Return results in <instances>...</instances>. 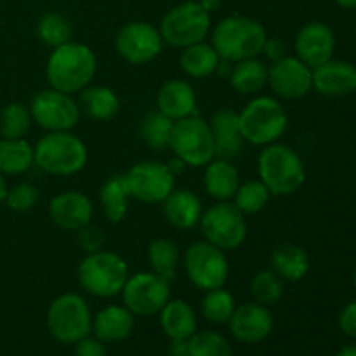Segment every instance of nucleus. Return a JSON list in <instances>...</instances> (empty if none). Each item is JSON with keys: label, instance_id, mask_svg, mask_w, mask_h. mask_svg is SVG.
I'll return each instance as SVG.
<instances>
[{"label": "nucleus", "instance_id": "f257e3e1", "mask_svg": "<svg viewBox=\"0 0 356 356\" xmlns=\"http://www.w3.org/2000/svg\"><path fill=\"white\" fill-rule=\"evenodd\" d=\"M96 72L97 58L92 49L73 40L52 49L45 65V79L49 87L72 96L89 87Z\"/></svg>", "mask_w": 356, "mask_h": 356}, {"label": "nucleus", "instance_id": "f03ea898", "mask_svg": "<svg viewBox=\"0 0 356 356\" xmlns=\"http://www.w3.org/2000/svg\"><path fill=\"white\" fill-rule=\"evenodd\" d=\"M257 176L271 197H289L305 184L306 167L294 148L273 143L264 146L257 159Z\"/></svg>", "mask_w": 356, "mask_h": 356}, {"label": "nucleus", "instance_id": "7ed1b4c3", "mask_svg": "<svg viewBox=\"0 0 356 356\" xmlns=\"http://www.w3.org/2000/svg\"><path fill=\"white\" fill-rule=\"evenodd\" d=\"M268 33L259 21L247 16H228L212 30V47L219 58L238 63L263 54Z\"/></svg>", "mask_w": 356, "mask_h": 356}, {"label": "nucleus", "instance_id": "20e7f679", "mask_svg": "<svg viewBox=\"0 0 356 356\" xmlns=\"http://www.w3.org/2000/svg\"><path fill=\"white\" fill-rule=\"evenodd\" d=\"M35 165L45 174L58 177L75 176L89 160V152L82 139L72 131L47 132L33 146Z\"/></svg>", "mask_w": 356, "mask_h": 356}, {"label": "nucleus", "instance_id": "39448f33", "mask_svg": "<svg viewBox=\"0 0 356 356\" xmlns=\"http://www.w3.org/2000/svg\"><path fill=\"white\" fill-rule=\"evenodd\" d=\"M238 124L245 143L268 146L278 143L289 127V113L273 96H254L238 111Z\"/></svg>", "mask_w": 356, "mask_h": 356}, {"label": "nucleus", "instance_id": "423d86ee", "mask_svg": "<svg viewBox=\"0 0 356 356\" xmlns=\"http://www.w3.org/2000/svg\"><path fill=\"white\" fill-rule=\"evenodd\" d=\"M129 275L131 273L124 257L104 249L87 254L80 261L76 271L83 291L103 299L122 294Z\"/></svg>", "mask_w": 356, "mask_h": 356}, {"label": "nucleus", "instance_id": "0eeeda50", "mask_svg": "<svg viewBox=\"0 0 356 356\" xmlns=\"http://www.w3.org/2000/svg\"><path fill=\"white\" fill-rule=\"evenodd\" d=\"M92 313L86 299L73 292L52 299L45 315V323L56 341L76 344L92 332Z\"/></svg>", "mask_w": 356, "mask_h": 356}, {"label": "nucleus", "instance_id": "6e6552de", "mask_svg": "<svg viewBox=\"0 0 356 356\" xmlns=\"http://www.w3.org/2000/svg\"><path fill=\"white\" fill-rule=\"evenodd\" d=\"M169 148L172 149L176 159L186 163V167H195V169L205 167L216 159V145L211 125L197 115L174 122Z\"/></svg>", "mask_w": 356, "mask_h": 356}, {"label": "nucleus", "instance_id": "1a4fd4ad", "mask_svg": "<svg viewBox=\"0 0 356 356\" xmlns=\"http://www.w3.org/2000/svg\"><path fill=\"white\" fill-rule=\"evenodd\" d=\"M211 13L200 2H183L172 7L160 23L163 42L172 47L184 49L188 45L204 42L211 31Z\"/></svg>", "mask_w": 356, "mask_h": 356}, {"label": "nucleus", "instance_id": "9d476101", "mask_svg": "<svg viewBox=\"0 0 356 356\" xmlns=\"http://www.w3.org/2000/svg\"><path fill=\"white\" fill-rule=\"evenodd\" d=\"M183 266L188 280L204 292L225 287L229 277L226 252L207 240H198L188 247L183 256Z\"/></svg>", "mask_w": 356, "mask_h": 356}, {"label": "nucleus", "instance_id": "9b49d317", "mask_svg": "<svg viewBox=\"0 0 356 356\" xmlns=\"http://www.w3.org/2000/svg\"><path fill=\"white\" fill-rule=\"evenodd\" d=\"M198 225L204 233V240L225 252L242 247L249 232L245 214H242L233 202H218L211 205L204 211Z\"/></svg>", "mask_w": 356, "mask_h": 356}, {"label": "nucleus", "instance_id": "f8f14e48", "mask_svg": "<svg viewBox=\"0 0 356 356\" xmlns=\"http://www.w3.org/2000/svg\"><path fill=\"white\" fill-rule=\"evenodd\" d=\"M170 280L155 271H139L129 275L122 289V301L136 316H152L159 315L170 301Z\"/></svg>", "mask_w": 356, "mask_h": 356}, {"label": "nucleus", "instance_id": "ddd939ff", "mask_svg": "<svg viewBox=\"0 0 356 356\" xmlns=\"http://www.w3.org/2000/svg\"><path fill=\"white\" fill-rule=\"evenodd\" d=\"M31 120L47 132L72 131L79 125L80 111L79 101L72 94L61 92L52 87L42 90L31 99Z\"/></svg>", "mask_w": 356, "mask_h": 356}, {"label": "nucleus", "instance_id": "4468645a", "mask_svg": "<svg viewBox=\"0 0 356 356\" xmlns=\"http://www.w3.org/2000/svg\"><path fill=\"white\" fill-rule=\"evenodd\" d=\"M131 198L143 204H162L176 190V176L167 163L145 160L124 174Z\"/></svg>", "mask_w": 356, "mask_h": 356}, {"label": "nucleus", "instance_id": "2eb2a0df", "mask_svg": "<svg viewBox=\"0 0 356 356\" xmlns=\"http://www.w3.org/2000/svg\"><path fill=\"white\" fill-rule=\"evenodd\" d=\"M162 35L159 28L146 21H132L124 24L115 37V49L124 61L131 65H148L163 51Z\"/></svg>", "mask_w": 356, "mask_h": 356}, {"label": "nucleus", "instance_id": "dca6fc26", "mask_svg": "<svg viewBox=\"0 0 356 356\" xmlns=\"http://www.w3.org/2000/svg\"><path fill=\"white\" fill-rule=\"evenodd\" d=\"M268 86L280 99L298 101L313 89V70L296 56H285L268 66Z\"/></svg>", "mask_w": 356, "mask_h": 356}, {"label": "nucleus", "instance_id": "f3484780", "mask_svg": "<svg viewBox=\"0 0 356 356\" xmlns=\"http://www.w3.org/2000/svg\"><path fill=\"white\" fill-rule=\"evenodd\" d=\"M296 58L301 59L309 68L330 61L336 51V33L329 24L322 21H313L305 24L296 35L294 40Z\"/></svg>", "mask_w": 356, "mask_h": 356}, {"label": "nucleus", "instance_id": "a211bd4d", "mask_svg": "<svg viewBox=\"0 0 356 356\" xmlns=\"http://www.w3.org/2000/svg\"><path fill=\"white\" fill-rule=\"evenodd\" d=\"M49 218L58 228L76 233L80 228L92 222V200L82 191H61L49 202Z\"/></svg>", "mask_w": 356, "mask_h": 356}, {"label": "nucleus", "instance_id": "6ab92c4d", "mask_svg": "<svg viewBox=\"0 0 356 356\" xmlns=\"http://www.w3.org/2000/svg\"><path fill=\"white\" fill-rule=\"evenodd\" d=\"M228 323L229 332L236 341L245 344H256L270 336L275 325V318L268 306L254 301L236 306Z\"/></svg>", "mask_w": 356, "mask_h": 356}, {"label": "nucleus", "instance_id": "aec40b11", "mask_svg": "<svg viewBox=\"0 0 356 356\" xmlns=\"http://www.w3.org/2000/svg\"><path fill=\"white\" fill-rule=\"evenodd\" d=\"M313 89L325 97H344L356 90V66L330 59L313 68Z\"/></svg>", "mask_w": 356, "mask_h": 356}, {"label": "nucleus", "instance_id": "412c9836", "mask_svg": "<svg viewBox=\"0 0 356 356\" xmlns=\"http://www.w3.org/2000/svg\"><path fill=\"white\" fill-rule=\"evenodd\" d=\"M156 110L177 122L197 115V94L188 80L170 79L156 92Z\"/></svg>", "mask_w": 356, "mask_h": 356}, {"label": "nucleus", "instance_id": "4be33fe9", "mask_svg": "<svg viewBox=\"0 0 356 356\" xmlns=\"http://www.w3.org/2000/svg\"><path fill=\"white\" fill-rule=\"evenodd\" d=\"M209 125L214 136L216 156L226 160L236 159L245 145V139L240 131L238 111H233L232 108H221L212 115Z\"/></svg>", "mask_w": 356, "mask_h": 356}, {"label": "nucleus", "instance_id": "5701e85b", "mask_svg": "<svg viewBox=\"0 0 356 356\" xmlns=\"http://www.w3.org/2000/svg\"><path fill=\"white\" fill-rule=\"evenodd\" d=\"M136 315L125 306L110 305L96 313L92 318V332L97 339L106 343H120L132 334Z\"/></svg>", "mask_w": 356, "mask_h": 356}, {"label": "nucleus", "instance_id": "b1692460", "mask_svg": "<svg viewBox=\"0 0 356 356\" xmlns=\"http://www.w3.org/2000/svg\"><path fill=\"white\" fill-rule=\"evenodd\" d=\"M162 205L167 222L177 229L195 228L204 214L200 197L190 190H174Z\"/></svg>", "mask_w": 356, "mask_h": 356}, {"label": "nucleus", "instance_id": "393cba45", "mask_svg": "<svg viewBox=\"0 0 356 356\" xmlns=\"http://www.w3.org/2000/svg\"><path fill=\"white\" fill-rule=\"evenodd\" d=\"M204 188L218 202H232L240 186V172L232 160L218 159L204 167Z\"/></svg>", "mask_w": 356, "mask_h": 356}, {"label": "nucleus", "instance_id": "a878e982", "mask_svg": "<svg viewBox=\"0 0 356 356\" xmlns=\"http://www.w3.org/2000/svg\"><path fill=\"white\" fill-rule=\"evenodd\" d=\"M80 111L97 122H108L118 115L122 101L111 87L89 86L80 92Z\"/></svg>", "mask_w": 356, "mask_h": 356}, {"label": "nucleus", "instance_id": "bb28decb", "mask_svg": "<svg viewBox=\"0 0 356 356\" xmlns=\"http://www.w3.org/2000/svg\"><path fill=\"white\" fill-rule=\"evenodd\" d=\"M271 270L284 282H299L308 275L312 263L302 247L296 243H282L271 252Z\"/></svg>", "mask_w": 356, "mask_h": 356}, {"label": "nucleus", "instance_id": "cd10ccee", "mask_svg": "<svg viewBox=\"0 0 356 356\" xmlns=\"http://www.w3.org/2000/svg\"><path fill=\"white\" fill-rule=\"evenodd\" d=\"M159 315L160 325L170 339H190L197 332V315L184 299H170Z\"/></svg>", "mask_w": 356, "mask_h": 356}, {"label": "nucleus", "instance_id": "c85d7f7f", "mask_svg": "<svg viewBox=\"0 0 356 356\" xmlns=\"http://www.w3.org/2000/svg\"><path fill=\"white\" fill-rule=\"evenodd\" d=\"M228 80L235 92L254 97L268 86V65L259 58L233 63Z\"/></svg>", "mask_w": 356, "mask_h": 356}, {"label": "nucleus", "instance_id": "c756f323", "mask_svg": "<svg viewBox=\"0 0 356 356\" xmlns=\"http://www.w3.org/2000/svg\"><path fill=\"white\" fill-rule=\"evenodd\" d=\"M219 61L221 58H219L218 51L205 40L181 49L179 66L190 79L211 76L218 70Z\"/></svg>", "mask_w": 356, "mask_h": 356}, {"label": "nucleus", "instance_id": "7c9ffc66", "mask_svg": "<svg viewBox=\"0 0 356 356\" xmlns=\"http://www.w3.org/2000/svg\"><path fill=\"white\" fill-rule=\"evenodd\" d=\"M33 165V146L26 139L0 138V172L3 176H21Z\"/></svg>", "mask_w": 356, "mask_h": 356}, {"label": "nucleus", "instance_id": "2f4dec72", "mask_svg": "<svg viewBox=\"0 0 356 356\" xmlns=\"http://www.w3.org/2000/svg\"><path fill=\"white\" fill-rule=\"evenodd\" d=\"M129 200H131V195H129L124 174L110 177V179L101 186V211H103V216L111 222V225H118V222L124 221L129 211Z\"/></svg>", "mask_w": 356, "mask_h": 356}, {"label": "nucleus", "instance_id": "473e14b6", "mask_svg": "<svg viewBox=\"0 0 356 356\" xmlns=\"http://www.w3.org/2000/svg\"><path fill=\"white\" fill-rule=\"evenodd\" d=\"M172 129L174 120L155 110L143 117L141 125H139V134L149 149H153L155 153H162L169 148Z\"/></svg>", "mask_w": 356, "mask_h": 356}, {"label": "nucleus", "instance_id": "72a5a7b5", "mask_svg": "<svg viewBox=\"0 0 356 356\" xmlns=\"http://www.w3.org/2000/svg\"><path fill=\"white\" fill-rule=\"evenodd\" d=\"M148 261L152 271L162 275L167 280H172L181 263L179 249L172 240L156 238L148 247Z\"/></svg>", "mask_w": 356, "mask_h": 356}, {"label": "nucleus", "instance_id": "f704fd0d", "mask_svg": "<svg viewBox=\"0 0 356 356\" xmlns=\"http://www.w3.org/2000/svg\"><path fill=\"white\" fill-rule=\"evenodd\" d=\"M236 308L235 298L232 292L225 287L212 289V291L205 292L204 299H202V315L207 322L214 323V325H222L228 323L232 318L233 312Z\"/></svg>", "mask_w": 356, "mask_h": 356}, {"label": "nucleus", "instance_id": "c9c22d12", "mask_svg": "<svg viewBox=\"0 0 356 356\" xmlns=\"http://www.w3.org/2000/svg\"><path fill=\"white\" fill-rule=\"evenodd\" d=\"M37 35L45 45H49L51 49H56L72 40L73 30L70 21L63 14L51 10V13H45L38 19Z\"/></svg>", "mask_w": 356, "mask_h": 356}, {"label": "nucleus", "instance_id": "e433bc0d", "mask_svg": "<svg viewBox=\"0 0 356 356\" xmlns=\"http://www.w3.org/2000/svg\"><path fill=\"white\" fill-rule=\"evenodd\" d=\"M270 190L259 179H250L247 183H240L232 202L242 214L250 216L263 211L268 202H270Z\"/></svg>", "mask_w": 356, "mask_h": 356}, {"label": "nucleus", "instance_id": "4c0bfd02", "mask_svg": "<svg viewBox=\"0 0 356 356\" xmlns=\"http://www.w3.org/2000/svg\"><path fill=\"white\" fill-rule=\"evenodd\" d=\"M30 108L23 103H9L0 110V136L9 139L24 138L31 127Z\"/></svg>", "mask_w": 356, "mask_h": 356}, {"label": "nucleus", "instance_id": "58836bf2", "mask_svg": "<svg viewBox=\"0 0 356 356\" xmlns=\"http://www.w3.org/2000/svg\"><path fill=\"white\" fill-rule=\"evenodd\" d=\"M254 301L263 306H275L284 296V280L273 270H261L250 280Z\"/></svg>", "mask_w": 356, "mask_h": 356}, {"label": "nucleus", "instance_id": "ea45409f", "mask_svg": "<svg viewBox=\"0 0 356 356\" xmlns=\"http://www.w3.org/2000/svg\"><path fill=\"white\" fill-rule=\"evenodd\" d=\"M190 356H233V348L225 336L214 330L195 332L188 339Z\"/></svg>", "mask_w": 356, "mask_h": 356}, {"label": "nucleus", "instance_id": "a19ab883", "mask_svg": "<svg viewBox=\"0 0 356 356\" xmlns=\"http://www.w3.org/2000/svg\"><path fill=\"white\" fill-rule=\"evenodd\" d=\"M40 193H38V188L33 183H23L14 184L13 188L7 190V197L3 204L14 212H28L37 205Z\"/></svg>", "mask_w": 356, "mask_h": 356}, {"label": "nucleus", "instance_id": "79ce46f5", "mask_svg": "<svg viewBox=\"0 0 356 356\" xmlns=\"http://www.w3.org/2000/svg\"><path fill=\"white\" fill-rule=\"evenodd\" d=\"M76 240H79V245L82 247V250H86L87 254L103 250L104 243H106V236H104L103 229L99 226L92 225V222H89V225L76 232Z\"/></svg>", "mask_w": 356, "mask_h": 356}, {"label": "nucleus", "instance_id": "37998d69", "mask_svg": "<svg viewBox=\"0 0 356 356\" xmlns=\"http://www.w3.org/2000/svg\"><path fill=\"white\" fill-rule=\"evenodd\" d=\"M75 356H108V351L103 341L87 336L75 344Z\"/></svg>", "mask_w": 356, "mask_h": 356}, {"label": "nucleus", "instance_id": "c03bdc74", "mask_svg": "<svg viewBox=\"0 0 356 356\" xmlns=\"http://www.w3.org/2000/svg\"><path fill=\"white\" fill-rule=\"evenodd\" d=\"M339 329L343 330L346 336L355 337L356 339V299L348 302L339 313Z\"/></svg>", "mask_w": 356, "mask_h": 356}, {"label": "nucleus", "instance_id": "a18cd8bd", "mask_svg": "<svg viewBox=\"0 0 356 356\" xmlns=\"http://www.w3.org/2000/svg\"><path fill=\"white\" fill-rule=\"evenodd\" d=\"M263 54L266 56L268 59H270L271 63L278 61V59L285 58L287 54V44H285L282 38L278 37H273L266 38V42H264V47H263Z\"/></svg>", "mask_w": 356, "mask_h": 356}, {"label": "nucleus", "instance_id": "49530a36", "mask_svg": "<svg viewBox=\"0 0 356 356\" xmlns=\"http://www.w3.org/2000/svg\"><path fill=\"white\" fill-rule=\"evenodd\" d=\"M170 356H190V344L188 339H170Z\"/></svg>", "mask_w": 356, "mask_h": 356}, {"label": "nucleus", "instance_id": "de8ad7c7", "mask_svg": "<svg viewBox=\"0 0 356 356\" xmlns=\"http://www.w3.org/2000/svg\"><path fill=\"white\" fill-rule=\"evenodd\" d=\"M167 165H169V169L172 170V174L174 176H179V174H183L184 172V169H186V163L184 162H181L179 159H176V156H174L172 160H170L169 163H167Z\"/></svg>", "mask_w": 356, "mask_h": 356}, {"label": "nucleus", "instance_id": "09e8293b", "mask_svg": "<svg viewBox=\"0 0 356 356\" xmlns=\"http://www.w3.org/2000/svg\"><path fill=\"white\" fill-rule=\"evenodd\" d=\"M198 2H200V6L204 7L207 13H212V10H216L221 6V0H198Z\"/></svg>", "mask_w": 356, "mask_h": 356}, {"label": "nucleus", "instance_id": "8fccbe9b", "mask_svg": "<svg viewBox=\"0 0 356 356\" xmlns=\"http://www.w3.org/2000/svg\"><path fill=\"white\" fill-rule=\"evenodd\" d=\"M7 190H9V186H7V181H6V176H3L2 172H0V205L6 202V197H7Z\"/></svg>", "mask_w": 356, "mask_h": 356}, {"label": "nucleus", "instance_id": "3c124183", "mask_svg": "<svg viewBox=\"0 0 356 356\" xmlns=\"http://www.w3.org/2000/svg\"><path fill=\"white\" fill-rule=\"evenodd\" d=\"M336 356H356V346H346L341 351H337Z\"/></svg>", "mask_w": 356, "mask_h": 356}, {"label": "nucleus", "instance_id": "603ef678", "mask_svg": "<svg viewBox=\"0 0 356 356\" xmlns=\"http://www.w3.org/2000/svg\"><path fill=\"white\" fill-rule=\"evenodd\" d=\"M336 3L344 9H356V0H336Z\"/></svg>", "mask_w": 356, "mask_h": 356}, {"label": "nucleus", "instance_id": "864d4df0", "mask_svg": "<svg viewBox=\"0 0 356 356\" xmlns=\"http://www.w3.org/2000/svg\"><path fill=\"white\" fill-rule=\"evenodd\" d=\"M353 284H355V289H356V266H355V273H353Z\"/></svg>", "mask_w": 356, "mask_h": 356}]
</instances>
